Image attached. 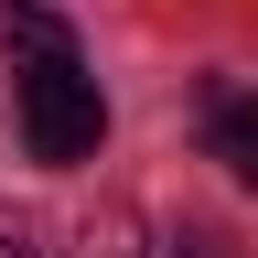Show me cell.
<instances>
[{"label": "cell", "mask_w": 258, "mask_h": 258, "mask_svg": "<svg viewBox=\"0 0 258 258\" xmlns=\"http://www.w3.org/2000/svg\"><path fill=\"white\" fill-rule=\"evenodd\" d=\"M0 43H11V97H22V151L43 172H76L108 140V97L76 64V32H64L43 0H0Z\"/></svg>", "instance_id": "1"}, {"label": "cell", "mask_w": 258, "mask_h": 258, "mask_svg": "<svg viewBox=\"0 0 258 258\" xmlns=\"http://www.w3.org/2000/svg\"><path fill=\"white\" fill-rule=\"evenodd\" d=\"M205 151H215L237 183H258V86H215V97H205Z\"/></svg>", "instance_id": "2"}, {"label": "cell", "mask_w": 258, "mask_h": 258, "mask_svg": "<svg viewBox=\"0 0 258 258\" xmlns=\"http://www.w3.org/2000/svg\"><path fill=\"white\" fill-rule=\"evenodd\" d=\"M172 258H226V237H183V247H172Z\"/></svg>", "instance_id": "3"}, {"label": "cell", "mask_w": 258, "mask_h": 258, "mask_svg": "<svg viewBox=\"0 0 258 258\" xmlns=\"http://www.w3.org/2000/svg\"><path fill=\"white\" fill-rule=\"evenodd\" d=\"M0 258H43V247H32V237H0Z\"/></svg>", "instance_id": "4"}]
</instances>
